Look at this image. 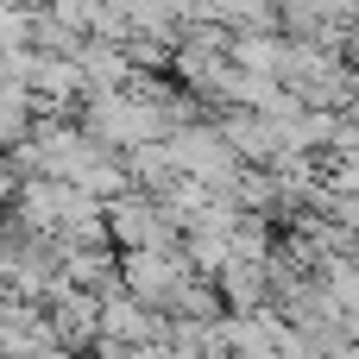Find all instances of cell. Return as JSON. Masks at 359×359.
I'll use <instances>...</instances> for the list:
<instances>
[{"label":"cell","instance_id":"6da1fadb","mask_svg":"<svg viewBox=\"0 0 359 359\" xmlns=\"http://www.w3.org/2000/svg\"><path fill=\"white\" fill-rule=\"evenodd\" d=\"M101 227L120 240V246H133V252H164V246H177V215L164 208V196H114L107 208H101Z\"/></svg>","mask_w":359,"mask_h":359},{"label":"cell","instance_id":"7a4b0ae2","mask_svg":"<svg viewBox=\"0 0 359 359\" xmlns=\"http://www.w3.org/2000/svg\"><path fill=\"white\" fill-rule=\"evenodd\" d=\"M189 278L196 271H189V259L177 246H164V252H126V265H120V290L133 303H145V309H164Z\"/></svg>","mask_w":359,"mask_h":359}]
</instances>
